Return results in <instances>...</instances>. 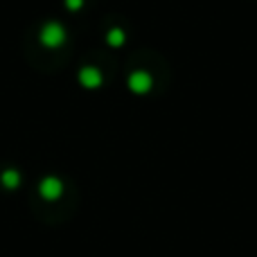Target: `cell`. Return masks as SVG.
Segmentation results:
<instances>
[{"label":"cell","instance_id":"obj_1","mask_svg":"<svg viewBox=\"0 0 257 257\" xmlns=\"http://www.w3.org/2000/svg\"><path fill=\"white\" fill-rule=\"evenodd\" d=\"M151 75H147L145 70H136V72H131V77H128V88L133 90V93H138V95H145L147 90L151 88Z\"/></svg>","mask_w":257,"mask_h":257},{"label":"cell","instance_id":"obj_2","mask_svg":"<svg viewBox=\"0 0 257 257\" xmlns=\"http://www.w3.org/2000/svg\"><path fill=\"white\" fill-rule=\"evenodd\" d=\"M81 81H84V86H88V88H95V86L102 84V75H99V70H95V68H84V70H81Z\"/></svg>","mask_w":257,"mask_h":257},{"label":"cell","instance_id":"obj_3","mask_svg":"<svg viewBox=\"0 0 257 257\" xmlns=\"http://www.w3.org/2000/svg\"><path fill=\"white\" fill-rule=\"evenodd\" d=\"M43 41L48 45H59L63 41V30L59 25H48V30L43 32Z\"/></svg>","mask_w":257,"mask_h":257},{"label":"cell","instance_id":"obj_4","mask_svg":"<svg viewBox=\"0 0 257 257\" xmlns=\"http://www.w3.org/2000/svg\"><path fill=\"white\" fill-rule=\"evenodd\" d=\"M43 192H45V196H57L59 192H61V185H59L57 181H45V185H43Z\"/></svg>","mask_w":257,"mask_h":257},{"label":"cell","instance_id":"obj_5","mask_svg":"<svg viewBox=\"0 0 257 257\" xmlns=\"http://www.w3.org/2000/svg\"><path fill=\"white\" fill-rule=\"evenodd\" d=\"M108 43H111V45H122V43H124V34H122L120 30L108 32Z\"/></svg>","mask_w":257,"mask_h":257},{"label":"cell","instance_id":"obj_6","mask_svg":"<svg viewBox=\"0 0 257 257\" xmlns=\"http://www.w3.org/2000/svg\"><path fill=\"white\" fill-rule=\"evenodd\" d=\"M81 0H70V7H79Z\"/></svg>","mask_w":257,"mask_h":257}]
</instances>
